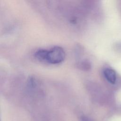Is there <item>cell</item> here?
<instances>
[{"instance_id":"obj_1","label":"cell","mask_w":121,"mask_h":121,"mask_svg":"<svg viewBox=\"0 0 121 121\" xmlns=\"http://www.w3.org/2000/svg\"><path fill=\"white\" fill-rule=\"evenodd\" d=\"M65 57L63 49L58 46H54L46 50L45 62L52 64H59L62 62Z\"/></svg>"},{"instance_id":"obj_2","label":"cell","mask_w":121,"mask_h":121,"mask_svg":"<svg viewBox=\"0 0 121 121\" xmlns=\"http://www.w3.org/2000/svg\"><path fill=\"white\" fill-rule=\"evenodd\" d=\"M104 75L106 79L110 83L114 84L116 79V76L115 71L111 69L107 68L104 70Z\"/></svg>"},{"instance_id":"obj_3","label":"cell","mask_w":121,"mask_h":121,"mask_svg":"<svg viewBox=\"0 0 121 121\" xmlns=\"http://www.w3.org/2000/svg\"><path fill=\"white\" fill-rule=\"evenodd\" d=\"M80 120H81V121H92L90 119L86 117H81Z\"/></svg>"}]
</instances>
